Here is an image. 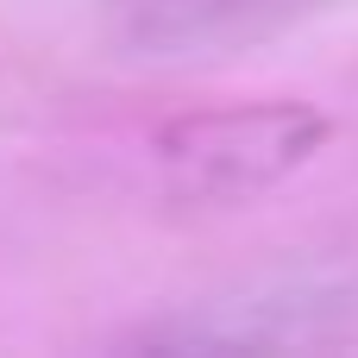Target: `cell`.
<instances>
[{"label":"cell","instance_id":"1","mask_svg":"<svg viewBox=\"0 0 358 358\" xmlns=\"http://www.w3.org/2000/svg\"><path fill=\"white\" fill-rule=\"evenodd\" d=\"M334 138V120L308 101H252L176 120L157 138V170L176 201L195 208H239L264 189L289 182L321 145Z\"/></svg>","mask_w":358,"mask_h":358},{"label":"cell","instance_id":"2","mask_svg":"<svg viewBox=\"0 0 358 358\" xmlns=\"http://www.w3.org/2000/svg\"><path fill=\"white\" fill-rule=\"evenodd\" d=\"M327 0H107V38L145 63H201L289 31Z\"/></svg>","mask_w":358,"mask_h":358}]
</instances>
